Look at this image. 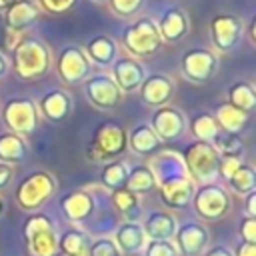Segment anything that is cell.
Listing matches in <instances>:
<instances>
[{
  "mask_svg": "<svg viewBox=\"0 0 256 256\" xmlns=\"http://www.w3.org/2000/svg\"><path fill=\"white\" fill-rule=\"evenodd\" d=\"M60 208L70 222H86L96 212V200L88 190H70L60 198Z\"/></svg>",
  "mask_w": 256,
  "mask_h": 256,
  "instance_id": "obj_18",
  "label": "cell"
},
{
  "mask_svg": "<svg viewBox=\"0 0 256 256\" xmlns=\"http://www.w3.org/2000/svg\"><path fill=\"white\" fill-rule=\"evenodd\" d=\"M90 238L80 228H70L58 238V250L62 256H86Z\"/></svg>",
  "mask_w": 256,
  "mask_h": 256,
  "instance_id": "obj_31",
  "label": "cell"
},
{
  "mask_svg": "<svg viewBox=\"0 0 256 256\" xmlns=\"http://www.w3.org/2000/svg\"><path fill=\"white\" fill-rule=\"evenodd\" d=\"M84 94L88 102L98 110H114L122 102V90L106 72L90 74L84 80Z\"/></svg>",
  "mask_w": 256,
  "mask_h": 256,
  "instance_id": "obj_11",
  "label": "cell"
},
{
  "mask_svg": "<svg viewBox=\"0 0 256 256\" xmlns=\"http://www.w3.org/2000/svg\"><path fill=\"white\" fill-rule=\"evenodd\" d=\"M106 2H108V8H110L116 16H120V18H130V16H134V14L144 6L146 0H106Z\"/></svg>",
  "mask_w": 256,
  "mask_h": 256,
  "instance_id": "obj_38",
  "label": "cell"
},
{
  "mask_svg": "<svg viewBox=\"0 0 256 256\" xmlns=\"http://www.w3.org/2000/svg\"><path fill=\"white\" fill-rule=\"evenodd\" d=\"M148 126L152 128V132L158 136L160 142H174L184 136L188 124H186V116L180 108L166 104L152 112Z\"/></svg>",
  "mask_w": 256,
  "mask_h": 256,
  "instance_id": "obj_13",
  "label": "cell"
},
{
  "mask_svg": "<svg viewBox=\"0 0 256 256\" xmlns=\"http://www.w3.org/2000/svg\"><path fill=\"white\" fill-rule=\"evenodd\" d=\"M84 54L88 56V60L92 64H98V66H112V62L116 60L118 56V46L116 42L106 36V34H96L92 36L86 44H84Z\"/></svg>",
  "mask_w": 256,
  "mask_h": 256,
  "instance_id": "obj_24",
  "label": "cell"
},
{
  "mask_svg": "<svg viewBox=\"0 0 256 256\" xmlns=\"http://www.w3.org/2000/svg\"><path fill=\"white\" fill-rule=\"evenodd\" d=\"M228 104L238 108L244 114H252L254 108H256V90H254V86L246 80L234 82L228 90Z\"/></svg>",
  "mask_w": 256,
  "mask_h": 256,
  "instance_id": "obj_30",
  "label": "cell"
},
{
  "mask_svg": "<svg viewBox=\"0 0 256 256\" xmlns=\"http://www.w3.org/2000/svg\"><path fill=\"white\" fill-rule=\"evenodd\" d=\"M210 240V232L202 222H184L176 228L174 246L182 256H198L206 250Z\"/></svg>",
  "mask_w": 256,
  "mask_h": 256,
  "instance_id": "obj_15",
  "label": "cell"
},
{
  "mask_svg": "<svg viewBox=\"0 0 256 256\" xmlns=\"http://www.w3.org/2000/svg\"><path fill=\"white\" fill-rule=\"evenodd\" d=\"M8 74V60H6V56L0 52V78H4Z\"/></svg>",
  "mask_w": 256,
  "mask_h": 256,
  "instance_id": "obj_47",
  "label": "cell"
},
{
  "mask_svg": "<svg viewBox=\"0 0 256 256\" xmlns=\"http://www.w3.org/2000/svg\"><path fill=\"white\" fill-rule=\"evenodd\" d=\"M38 118H40V114H38L36 102H32L26 96L10 98L2 106V120H4L6 128L18 136L32 134L38 126Z\"/></svg>",
  "mask_w": 256,
  "mask_h": 256,
  "instance_id": "obj_9",
  "label": "cell"
},
{
  "mask_svg": "<svg viewBox=\"0 0 256 256\" xmlns=\"http://www.w3.org/2000/svg\"><path fill=\"white\" fill-rule=\"evenodd\" d=\"M112 206L114 210L130 222H138V218L142 216V202L140 196L130 192L128 188H118L112 192Z\"/></svg>",
  "mask_w": 256,
  "mask_h": 256,
  "instance_id": "obj_27",
  "label": "cell"
},
{
  "mask_svg": "<svg viewBox=\"0 0 256 256\" xmlns=\"http://www.w3.org/2000/svg\"><path fill=\"white\" fill-rule=\"evenodd\" d=\"M154 178H156V186L168 178H174V176H182V174H188L186 172V166H184V160L180 154L172 152V150H166V152H160L158 156L152 158V162L148 164Z\"/></svg>",
  "mask_w": 256,
  "mask_h": 256,
  "instance_id": "obj_25",
  "label": "cell"
},
{
  "mask_svg": "<svg viewBox=\"0 0 256 256\" xmlns=\"http://www.w3.org/2000/svg\"><path fill=\"white\" fill-rule=\"evenodd\" d=\"M56 186L58 182L54 174L46 170H34L20 180L16 188V204L26 212H34L54 196Z\"/></svg>",
  "mask_w": 256,
  "mask_h": 256,
  "instance_id": "obj_5",
  "label": "cell"
},
{
  "mask_svg": "<svg viewBox=\"0 0 256 256\" xmlns=\"http://www.w3.org/2000/svg\"><path fill=\"white\" fill-rule=\"evenodd\" d=\"M86 256H122V252L118 250V246L114 244L112 238L108 236H100L90 240L88 244V254Z\"/></svg>",
  "mask_w": 256,
  "mask_h": 256,
  "instance_id": "obj_37",
  "label": "cell"
},
{
  "mask_svg": "<svg viewBox=\"0 0 256 256\" xmlns=\"http://www.w3.org/2000/svg\"><path fill=\"white\" fill-rule=\"evenodd\" d=\"M180 72L192 84H208L218 72V56L202 46L190 48L180 58Z\"/></svg>",
  "mask_w": 256,
  "mask_h": 256,
  "instance_id": "obj_8",
  "label": "cell"
},
{
  "mask_svg": "<svg viewBox=\"0 0 256 256\" xmlns=\"http://www.w3.org/2000/svg\"><path fill=\"white\" fill-rule=\"evenodd\" d=\"M26 252L30 256H54L58 250V234L52 220L44 214H32L22 226Z\"/></svg>",
  "mask_w": 256,
  "mask_h": 256,
  "instance_id": "obj_6",
  "label": "cell"
},
{
  "mask_svg": "<svg viewBox=\"0 0 256 256\" xmlns=\"http://www.w3.org/2000/svg\"><path fill=\"white\" fill-rule=\"evenodd\" d=\"M12 178H14V166L0 162V190L8 188V184L12 182Z\"/></svg>",
  "mask_w": 256,
  "mask_h": 256,
  "instance_id": "obj_43",
  "label": "cell"
},
{
  "mask_svg": "<svg viewBox=\"0 0 256 256\" xmlns=\"http://www.w3.org/2000/svg\"><path fill=\"white\" fill-rule=\"evenodd\" d=\"M124 188H128L130 192L142 196V194H150L156 188V178L150 170L148 164H136L132 168H128V176H126V184Z\"/></svg>",
  "mask_w": 256,
  "mask_h": 256,
  "instance_id": "obj_29",
  "label": "cell"
},
{
  "mask_svg": "<svg viewBox=\"0 0 256 256\" xmlns=\"http://www.w3.org/2000/svg\"><path fill=\"white\" fill-rule=\"evenodd\" d=\"M112 240L118 246V250L122 252V256H134V254L144 252L146 242H148V238L142 230V224L140 222H130V220H124L114 230Z\"/></svg>",
  "mask_w": 256,
  "mask_h": 256,
  "instance_id": "obj_20",
  "label": "cell"
},
{
  "mask_svg": "<svg viewBox=\"0 0 256 256\" xmlns=\"http://www.w3.org/2000/svg\"><path fill=\"white\" fill-rule=\"evenodd\" d=\"M14 72L22 80H36L44 76L52 64V52L48 44L36 36H26L12 46Z\"/></svg>",
  "mask_w": 256,
  "mask_h": 256,
  "instance_id": "obj_1",
  "label": "cell"
},
{
  "mask_svg": "<svg viewBox=\"0 0 256 256\" xmlns=\"http://www.w3.org/2000/svg\"><path fill=\"white\" fill-rule=\"evenodd\" d=\"M182 160L194 184H208L214 182V178L218 176L220 154L216 152L212 142H202V140L190 142L182 152Z\"/></svg>",
  "mask_w": 256,
  "mask_h": 256,
  "instance_id": "obj_4",
  "label": "cell"
},
{
  "mask_svg": "<svg viewBox=\"0 0 256 256\" xmlns=\"http://www.w3.org/2000/svg\"><path fill=\"white\" fill-rule=\"evenodd\" d=\"M176 228H178L176 218L170 212H162V210L150 212L142 222V230L148 240H172Z\"/></svg>",
  "mask_w": 256,
  "mask_h": 256,
  "instance_id": "obj_23",
  "label": "cell"
},
{
  "mask_svg": "<svg viewBox=\"0 0 256 256\" xmlns=\"http://www.w3.org/2000/svg\"><path fill=\"white\" fill-rule=\"evenodd\" d=\"M94 2H106V0H94Z\"/></svg>",
  "mask_w": 256,
  "mask_h": 256,
  "instance_id": "obj_50",
  "label": "cell"
},
{
  "mask_svg": "<svg viewBox=\"0 0 256 256\" xmlns=\"http://www.w3.org/2000/svg\"><path fill=\"white\" fill-rule=\"evenodd\" d=\"M28 154V144L24 136H18L14 132H4L0 134V162L2 164H18L26 158Z\"/></svg>",
  "mask_w": 256,
  "mask_h": 256,
  "instance_id": "obj_28",
  "label": "cell"
},
{
  "mask_svg": "<svg viewBox=\"0 0 256 256\" xmlns=\"http://www.w3.org/2000/svg\"><path fill=\"white\" fill-rule=\"evenodd\" d=\"M240 162H242V158H236V156H220L218 174H220L224 180H228V178L232 176V172L240 166Z\"/></svg>",
  "mask_w": 256,
  "mask_h": 256,
  "instance_id": "obj_42",
  "label": "cell"
},
{
  "mask_svg": "<svg viewBox=\"0 0 256 256\" xmlns=\"http://www.w3.org/2000/svg\"><path fill=\"white\" fill-rule=\"evenodd\" d=\"M76 4L78 0H38V8H42L48 14H66Z\"/></svg>",
  "mask_w": 256,
  "mask_h": 256,
  "instance_id": "obj_40",
  "label": "cell"
},
{
  "mask_svg": "<svg viewBox=\"0 0 256 256\" xmlns=\"http://www.w3.org/2000/svg\"><path fill=\"white\" fill-rule=\"evenodd\" d=\"M126 176H128V164L124 160H112L106 162V166L100 170V184L114 192L118 188H124Z\"/></svg>",
  "mask_w": 256,
  "mask_h": 256,
  "instance_id": "obj_33",
  "label": "cell"
},
{
  "mask_svg": "<svg viewBox=\"0 0 256 256\" xmlns=\"http://www.w3.org/2000/svg\"><path fill=\"white\" fill-rule=\"evenodd\" d=\"M196 212V216H200L206 222H216L220 218H224L232 206L230 194L224 186L208 182V184H200L194 190L192 196V204H190Z\"/></svg>",
  "mask_w": 256,
  "mask_h": 256,
  "instance_id": "obj_7",
  "label": "cell"
},
{
  "mask_svg": "<svg viewBox=\"0 0 256 256\" xmlns=\"http://www.w3.org/2000/svg\"><path fill=\"white\" fill-rule=\"evenodd\" d=\"M242 34H244V22L236 14H216L210 20L212 46L222 54L236 50L242 40Z\"/></svg>",
  "mask_w": 256,
  "mask_h": 256,
  "instance_id": "obj_12",
  "label": "cell"
},
{
  "mask_svg": "<svg viewBox=\"0 0 256 256\" xmlns=\"http://www.w3.org/2000/svg\"><path fill=\"white\" fill-rule=\"evenodd\" d=\"M36 108H38V114H42L46 120H50V122H62L72 112V98H70V94L66 90L54 88V90H48L40 98V102L36 104Z\"/></svg>",
  "mask_w": 256,
  "mask_h": 256,
  "instance_id": "obj_21",
  "label": "cell"
},
{
  "mask_svg": "<svg viewBox=\"0 0 256 256\" xmlns=\"http://www.w3.org/2000/svg\"><path fill=\"white\" fill-rule=\"evenodd\" d=\"M244 212H246V216H252V218H256V192H250V194H246Z\"/></svg>",
  "mask_w": 256,
  "mask_h": 256,
  "instance_id": "obj_45",
  "label": "cell"
},
{
  "mask_svg": "<svg viewBox=\"0 0 256 256\" xmlns=\"http://www.w3.org/2000/svg\"><path fill=\"white\" fill-rule=\"evenodd\" d=\"M40 14V8L36 2L32 0H16L12 6H8L4 10V22H6V28L12 32V34H18L22 32L24 28H28Z\"/></svg>",
  "mask_w": 256,
  "mask_h": 256,
  "instance_id": "obj_22",
  "label": "cell"
},
{
  "mask_svg": "<svg viewBox=\"0 0 256 256\" xmlns=\"http://www.w3.org/2000/svg\"><path fill=\"white\" fill-rule=\"evenodd\" d=\"M156 24H158V32H160L162 42H178V40L186 38L190 32L188 16L180 6L166 8Z\"/></svg>",
  "mask_w": 256,
  "mask_h": 256,
  "instance_id": "obj_19",
  "label": "cell"
},
{
  "mask_svg": "<svg viewBox=\"0 0 256 256\" xmlns=\"http://www.w3.org/2000/svg\"><path fill=\"white\" fill-rule=\"evenodd\" d=\"M234 256H256V244L254 242H242L238 244V250Z\"/></svg>",
  "mask_w": 256,
  "mask_h": 256,
  "instance_id": "obj_44",
  "label": "cell"
},
{
  "mask_svg": "<svg viewBox=\"0 0 256 256\" xmlns=\"http://www.w3.org/2000/svg\"><path fill=\"white\" fill-rule=\"evenodd\" d=\"M110 76L114 78V82L118 84V88L124 94V92H136L140 88V84L146 78V70L132 56H116V60L112 62Z\"/></svg>",
  "mask_w": 256,
  "mask_h": 256,
  "instance_id": "obj_16",
  "label": "cell"
},
{
  "mask_svg": "<svg viewBox=\"0 0 256 256\" xmlns=\"http://www.w3.org/2000/svg\"><path fill=\"white\" fill-rule=\"evenodd\" d=\"M56 72L58 78L68 84V86H76L82 84L90 72H92V62L88 60V56L84 54V50L76 44H68L58 52L56 58Z\"/></svg>",
  "mask_w": 256,
  "mask_h": 256,
  "instance_id": "obj_10",
  "label": "cell"
},
{
  "mask_svg": "<svg viewBox=\"0 0 256 256\" xmlns=\"http://www.w3.org/2000/svg\"><path fill=\"white\" fill-rule=\"evenodd\" d=\"M138 90H140L142 102L146 106L160 108V106H166L174 98L176 86H174L172 78L166 74H148Z\"/></svg>",
  "mask_w": 256,
  "mask_h": 256,
  "instance_id": "obj_17",
  "label": "cell"
},
{
  "mask_svg": "<svg viewBox=\"0 0 256 256\" xmlns=\"http://www.w3.org/2000/svg\"><path fill=\"white\" fill-rule=\"evenodd\" d=\"M2 212H4V198L0 196V216H2Z\"/></svg>",
  "mask_w": 256,
  "mask_h": 256,
  "instance_id": "obj_49",
  "label": "cell"
},
{
  "mask_svg": "<svg viewBox=\"0 0 256 256\" xmlns=\"http://www.w3.org/2000/svg\"><path fill=\"white\" fill-rule=\"evenodd\" d=\"M16 0H0V10H6L8 6H12Z\"/></svg>",
  "mask_w": 256,
  "mask_h": 256,
  "instance_id": "obj_48",
  "label": "cell"
},
{
  "mask_svg": "<svg viewBox=\"0 0 256 256\" xmlns=\"http://www.w3.org/2000/svg\"><path fill=\"white\" fill-rule=\"evenodd\" d=\"M238 234H240L242 242H254V244H256V218L244 216V218L240 220Z\"/></svg>",
  "mask_w": 256,
  "mask_h": 256,
  "instance_id": "obj_41",
  "label": "cell"
},
{
  "mask_svg": "<svg viewBox=\"0 0 256 256\" xmlns=\"http://www.w3.org/2000/svg\"><path fill=\"white\" fill-rule=\"evenodd\" d=\"M160 188V200L170 210H186L192 204V196L196 190V184L190 180L188 174L168 178L158 184Z\"/></svg>",
  "mask_w": 256,
  "mask_h": 256,
  "instance_id": "obj_14",
  "label": "cell"
},
{
  "mask_svg": "<svg viewBox=\"0 0 256 256\" xmlns=\"http://www.w3.org/2000/svg\"><path fill=\"white\" fill-rule=\"evenodd\" d=\"M144 256H178V250L172 240H148Z\"/></svg>",
  "mask_w": 256,
  "mask_h": 256,
  "instance_id": "obj_39",
  "label": "cell"
},
{
  "mask_svg": "<svg viewBox=\"0 0 256 256\" xmlns=\"http://www.w3.org/2000/svg\"><path fill=\"white\" fill-rule=\"evenodd\" d=\"M226 182L240 196H246L250 192H256V172H254V168L250 164L240 162V166L232 172V176Z\"/></svg>",
  "mask_w": 256,
  "mask_h": 256,
  "instance_id": "obj_34",
  "label": "cell"
},
{
  "mask_svg": "<svg viewBox=\"0 0 256 256\" xmlns=\"http://www.w3.org/2000/svg\"><path fill=\"white\" fill-rule=\"evenodd\" d=\"M202 256H234L226 246H214V248H210V250H206Z\"/></svg>",
  "mask_w": 256,
  "mask_h": 256,
  "instance_id": "obj_46",
  "label": "cell"
},
{
  "mask_svg": "<svg viewBox=\"0 0 256 256\" xmlns=\"http://www.w3.org/2000/svg\"><path fill=\"white\" fill-rule=\"evenodd\" d=\"M160 146L162 142L158 140V136L152 132L148 124H138L128 132V148L134 154H140V156L154 154L160 150Z\"/></svg>",
  "mask_w": 256,
  "mask_h": 256,
  "instance_id": "obj_26",
  "label": "cell"
},
{
  "mask_svg": "<svg viewBox=\"0 0 256 256\" xmlns=\"http://www.w3.org/2000/svg\"><path fill=\"white\" fill-rule=\"evenodd\" d=\"M214 120L218 122V126H220L222 132L238 134V132L246 126L248 114H244V112H240L238 108H234V106H230L228 102H224V104H220V106L216 108Z\"/></svg>",
  "mask_w": 256,
  "mask_h": 256,
  "instance_id": "obj_32",
  "label": "cell"
},
{
  "mask_svg": "<svg viewBox=\"0 0 256 256\" xmlns=\"http://www.w3.org/2000/svg\"><path fill=\"white\" fill-rule=\"evenodd\" d=\"M128 148V130L116 120H106L96 126L86 148V156L92 162L118 160Z\"/></svg>",
  "mask_w": 256,
  "mask_h": 256,
  "instance_id": "obj_2",
  "label": "cell"
},
{
  "mask_svg": "<svg viewBox=\"0 0 256 256\" xmlns=\"http://www.w3.org/2000/svg\"><path fill=\"white\" fill-rule=\"evenodd\" d=\"M212 146L216 148V152L220 156H236V158H242L244 154V144L242 140L236 136V134H230V132H222L212 140Z\"/></svg>",
  "mask_w": 256,
  "mask_h": 256,
  "instance_id": "obj_36",
  "label": "cell"
},
{
  "mask_svg": "<svg viewBox=\"0 0 256 256\" xmlns=\"http://www.w3.org/2000/svg\"><path fill=\"white\" fill-rule=\"evenodd\" d=\"M192 134L196 136V140L212 142L220 134V126H218V122L214 120L212 114L204 112V114H198V116L192 118Z\"/></svg>",
  "mask_w": 256,
  "mask_h": 256,
  "instance_id": "obj_35",
  "label": "cell"
},
{
  "mask_svg": "<svg viewBox=\"0 0 256 256\" xmlns=\"http://www.w3.org/2000/svg\"><path fill=\"white\" fill-rule=\"evenodd\" d=\"M122 44L132 58H148L154 56L164 42L160 38L156 20H152L150 16H140L124 28Z\"/></svg>",
  "mask_w": 256,
  "mask_h": 256,
  "instance_id": "obj_3",
  "label": "cell"
}]
</instances>
